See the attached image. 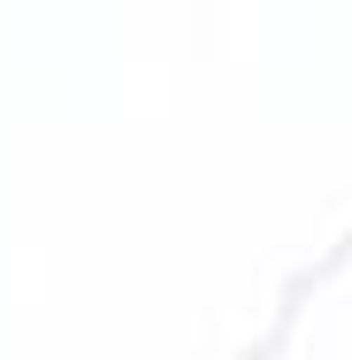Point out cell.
Returning a JSON list of instances; mask_svg holds the SVG:
<instances>
[]
</instances>
